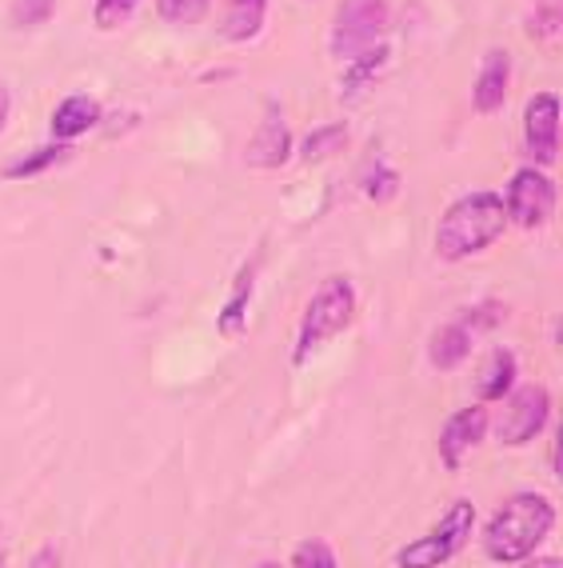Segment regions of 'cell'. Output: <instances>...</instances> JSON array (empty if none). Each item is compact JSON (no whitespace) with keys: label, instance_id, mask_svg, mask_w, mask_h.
I'll return each instance as SVG.
<instances>
[{"label":"cell","instance_id":"obj_31","mask_svg":"<svg viewBox=\"0 0 563 568\" xmlns=\"http://www.w3.org/2000/svg\"><path fill=\"white\" fill-rule=\"evenodd\" d=\"M0 568H9V565H4V557H0Z\"/></svg>","mask_w":563,"mask_h":568},{"label":"cell","instance_id":"obj_25","mask_svg":"<svg viewBox=\"0 0 563 568\" xmlns=\"http://www.w3.org/2000/svg\"><path fill=\"white\" fill-rule=\"evenodd\" d=\"M364 193L372 196V201H392L396 193H400V176L388 169V164H376L372 173L364 176Z\"/></svg>","mask_w":563,"mask_h":568},{"label":"cell","instance_id":"obj_18","mask_svg":"<svg viewBox=\"0 0 563 568\" xmlns=\"http://www.w3.org/2000/svg\"><path fill=\"white\" fill-rule=\"evenodd\" d=\"M383 61H388V44H372V49H364L352 57V69H344V97H360L368 84L380 77Z\"/></svg>","mask_w":563,"mask_h":568},{"label":"cell","instance_id":"obj_13","mask_svg":"<svg viewBox=\"0 0 563 568\" xmlns=\"http://www.w3.org/2000/svg\"><path fill=\"white\" fill-rule=\"evenodd\" d=\"M268 21V0H221V37L232 44L256 41Z\"/></svg>","mask_w":563,"mask_h":568},{"label":"cell","instance_id":"obj_28","mask_svg":"<svg viewBox=\"0 0 563 568\" xmlns=\"http://www.w3.org/2000/svg\"><path fill=\"white\" fill-rule=\"evenodd\" d=\"M520 568H563V565H560V557H535V552H532V557L523 560Z\"/></svg>","mask_w":563,"mask_h":568},{"label":"cell","instance_id":"obj_11","mask_svg":"<svg viewBox=\"0 0 563 568\" xmlns=\"http://www.w3.org/2000/svg\"><path fill=\"white\" fill-rule=\"evenodd\" d=\"M508 92H512V52L488 49L472 84V109L480 116H495L508 104Z\"/></svg>","mask_w":563,"mask_h":568},{"label":"cell","instance_id":"obj_7","mask_svg":"<svg viewBox=\"0 0 563 568\" xmlns=\"http://www.w3.org/2000/svg\"><path fill=\"white\" fill-rule=\"evenodd\" d=\"M503 201V213H508V224L523 229V233H535L547 224L555 209V184L552 176L528 164V169H515L512 181H508V193L500 196Z\"/></svg>","mask_w":563,"mask_h":568},{"label":"cell","instance_id":"obj_24","mask_svg":"<svg viewBox=\"0 0 563 568\" xmlns=\"http://www.w3.org/2000/svg\"><path fill=\"white\" fill-rule=\"evenodd\" d=\"M57 0H12V24L17 29H37V24L52 21Z\"/></svg>","mask_w":563,"mask_h":568},{"label":"cell","instance_id":"obj_26","mask_svg":"<svg viewBox=\"0 0 563 568\" xmlns=\"http://www.w3.org/2000/svg\"><path fill=\"white\" fill-rule=\"evenodd\" d=\"M503 321V305L500 301H483V305L468 308V313L460 316V325L468 328V333H483V328H495Z\"/></svg>","mask_w":563,"mask_h":568},{"label":"cell","instance_id":"obj_8","mask_svg":"<svg viewBox=\"0 0 563 568\" xmlns=\"http://www.w3.org/2000/svg\"><path fill=\"white\" fill-rule=\"evenodd\" d=\"M523 149L543 173L560 164V97L555 92H535L523 109Z\"/></svg>","mask_w":563,"mask_h":568},{"label":"cell","instance_id":"obj_6","mask_svg":"<svg viewBox=\"0 0 563 568\" xmlns=\"http://www.w3.org/2000/svg\"><path fill=\"white\" fill-rule=\"evenodd\" d=\"M503 400L508 405H503L500 425H495V440L503 448L532 445L543 428L552 425V393L543 385H515Z\"/></svg>","mask_w":563,"mask_h":568},{"label":"cell","instance_id":"obj_1","mask_svg":"<svg viewBox=\"0 0 563 568\" xmlns=\"http://www.w3.org/2000/svg\"><path fill=\"white\" fill-rule=\"evenodd\" d=\"M555 525V505L540 493H515L483 525V557L495 565H520L547 540Z\"/></svg>","mask_w":563,"mask_h":568},{"label":"cell","instance_id":"obj_19","mask_svg":"<svg viewBox=\"0 0 563 568\" xmlns=\"http://www.w3.org/2000/svg\"><path fill=\"white\" fill-rule=\"evenodd\" d=\"M348 144V124H320V129H313L308 136L300 141V161L304 164H324L328 156H336Z\"/></svg>","mask_w":563,"mask_h":568},{"label":"cell","instance_id":"obj_16","mask_svg":"<svg viewBox=\"0 0 563 568\" xmlns=\"http://www.w3.org/2000/svg\"><path fill=\"white\" fill-rule=\"evenodd\" d=\"M256 273H260V261H252L240 276H236V288H232L228 305L221 308L216 325L224 336H240L248 328V305H252V288H256Z\"/></svg>","mask_w":563,"mask_h":568},{"label":"cell","instance_id":"obj_23","mask_svg":"<svg viewBox=\"0 0 563 568\" xmlns=\"http://www.w3.org/2000/svg\"><path fill=\"white\" fill-rule=\"evenodd\" d=\"M528 32H532V41H555V37H560V0H543V4H535L532 21H528Z\"/></svg>","mask_w":563,"mask_h":568},{"label":"cell","instance_id":"obj_4","mask_svg":"<svg viewBox=\"0 0 563 568\" xmlns=\"http://www.w3.org/2000/svg\"><path fill=\"white\" fill-rule=\"evenodd\" d=\"M475 532V505L472 500H452L443 508V517L436 520L432 532H423L420 540L403 545L396 552V568H443L468 548Z\"/></svg>","mask_w":563,"mask_h":568},{"label":"cell","instance_id":"obj_21","mask_svg":"<svg viewBox=\"0 0 563 568\" xmlns=\"http://www.w3.org/2000/svg\"><path fill=\"white\" fill-rule=\"evenodd\" d=\"M293 568H340V560H336V548L324 537H308L296 545Z\"/></svg>","mask_w":563,"mask_h":568},{"label":"cell","instance_id":"obj_5","mask_svg":"<svg viewBox=\"0 0 563 568\" xmlns=\"http://www.w3.org/2000/svg\"><path fill=\"white\" fill-rule=\"evenodd\" d=\"M388 24H392L388 0H340V9L332 17V57L352 61L356 52L380 44Z\"/></svg>","mask_w":563,"mask_h":568},{"label":"cell","instance_id":"obj_3","mask_svg":"<svg viewBox=\"0 0 563 568\" xmlns=\"http://www.w3.org/2000/svg\"><path fill=\"white\" fill-rule=\"evenodd\" d=\"M352 316H356V284L348 276L320 281V288L313 293V301H308V308L300 316V328H296L293 365H304L316 348L328 345L332 336H340L344 328L352 325Z\"/></svg>","mask_w":563,"mask_h":568},{"label":"cell","instance_id":"obj_27","mask_svg":"<svg viewBox=\"0 0 563 568\" xmlns=\"http://www.w3.org/2000/svg\"><path fill=\"white\" fill-rule=\"evenodd\" d=\"M9 112H12V92L0 84V132H4V124H9Z\"/></svg>","mask_w":563,"mask_h":568},{"label":"cell","instance_id":"obj_30","mask_svg":"<svg viewBox=\"0 0 563 568\" xmlns=\"http://www.w3.org/2000/svg\"><path fill=\"white\" fill-rule=\"evenodd\" d=\"M256 568H280V565H276V560H264V565H256Z\"/></svg>","mask_w":563,"mask_h":568},{"label":"cell","instance_id":"obj_9","mask_svg":"<svg viewBox=\"0 0 563 568\" xmlns=\"http://www.w3.org/2000/svg\"><path fill=\"white\" fill-rule=\"evenodd\" d=\"M488 428H492V416H488V405H463L455 408L448 420H443L440 428V465L448 468V473H455V468H463V460H468V453H472L475 445H480L483 437H488Z\"/></svg>","mask_w":563,"mask_h":568},{"label":"cell","instance_id":"obj_29","mask_svg":"<svg viewBox=\"0 0 563 568\" xmlns=\"http://www.w3.org/2000/svg\"><path fill=\"white\" fill-rule=\"evenodd\" d=\"M52 557H57V548L44 545V548H41V557H37V565H32V568H52Z\"/></svg>","mask_w":563,"mask_h":568},{"label":"cell","instance_id":"obj_2","mask_svg":"<svg viewBox=\"0 0 563 568\" xmlns=\"http://www.w3.org/2000/svg\"><path fill=\"white\" fill-rule=\"evenodd\" d=\"M508 229V213H503L500 193L492 189H475L463 193L443 209L440 224H436V256L443 264H460L468 256L492 248Z\"/></svg>","mask_w":563,"mask_h":568},{"label":"cell","instance_id":"obj_12","mask_svg":"<svg viewBox=\"0 0 563 568\" xmlns=\"http://www.w3.org/2000/svg\"><path fill=\"white\" fill-rule=\"evenodd\" d=\"M101 101L96 97H89V92H72V97H64L61 104H57V112H52L49 121V132L52 141L61 144H76L84 136V132H92L96 124H101Z\"/></svg>","mask_w":563,"mask_h":568},{"label":"cell","instance_id":"obj_22","mask_svg":"<svg viewBox=\"0 0 563 568\" xmlns=\"http://www.w3.org/2000/svg\"><path fill=\"white\" fill-rule=\"evenodd\" d=\"M136 4L141 0H96V9H92V21L101 32H116L136 17Z\"/></svg>","mask_w":563,"mask_h":568},{"label":"cell","instance_id":"obj_15","mask_svg":"<svg viewBox=\"0 0 563 568\" xmlns=\"http://www.w3.org/2000/svg\"><path fill=\"white\" fill-rule=\"evenodd\" d=\"M468 356H472V333H468L460 321H448V325H440L432 333V341H428V365L440 368V373H452V368H460Z\"/></svg>","mask_w":563,"mask_h":568},{"label":"cell","instance_id":"obj_10","mask_svg":"<svg viewBox=\"0 0 563 568\" xmlns=\"http://www.w3.org/2000/svg\"><path fill=\"white\" fill-rule=\"evenodd\" d=\"M288 156H293V132H288L284 112L276 109V104H268L260 124H256V132H252L248 149H244V161H248L252 169H284Z\"/></svg>","mask_w":563,"mask_h":568},{"label":"cell","instance_id":"obj_14","mask_svg":"<svg viewBox=\"0 0 563 568\" xmlns=\"http://www.w3.org/2000/svg\"><path fill=\"white\" fill-rule=\"evenodd\" d=\"M520 385V361L512 348H492L480 365V405H495Z\"/></svg>","mask_w":563,"mask_h":568},{"label":"cell","instance_id":"obj_20","mask_svg":"<svg viewBox=\"0 0 563 568\" xmlns=\"http://www.w3.org/2000/svg\"><path fill=\"white\" fill-rule=\"evenodd\" d=\"M156 12L168 24H201L212 12V0H156Z\"/></svg>","mask_w":563,"mask_h":568},{"label":"cell","instance_id":"obj_17","mask_svg":"<svg viewBox=\"0 0 563 568\" xmlns=\"http://www.w3.org/2000/svg\"><path fill=\"white\" fill-rule=\"evenodd\" d=\"M72 153H76L72 144L49 141V144H41L37 153H29V156H21V161L4 164V169H0V176H4V181H32V176H41V173H49V169H57V164L72 161Z\"/></svg>","mask_w":563,"mask_h":568}]
</instances>
